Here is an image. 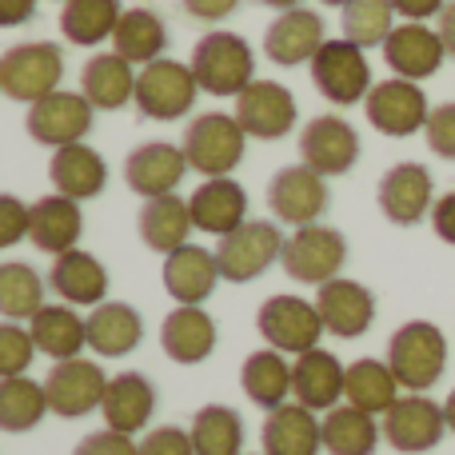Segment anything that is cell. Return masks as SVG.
<instances>
[{
  "label": "cell",
  "mask_w": 455,
  "mask_h": 455,
  "mask_svg": "<svg viewBox=\"0 0 455 455\" xmlns=\"http://www.w3.org/2000/svg\"><path fill=\"white\" fill-rule=\"evenodd\" d=\"M387 368L400 379L403 392L427 395V387L440 384L443 368H448V336L427 320L403 323L387 339Z\"/></svg>",
  "instance_id": "cell-1"
},
{
  "label": "cell",
  "mask_w": 455,
  "mask_h": 455,
  "mask_svg": "<svg viewBox=\"0 0 455 455\" xmlns=\"http://www.w3.org/2000/svg\"><path fill=\"white\" fill-rule=\"evenodd\" d=\"M188 64L200 92H212V96H240L256 80V52H251V44L224 28L200 36Z\"/></svg>",
  "instance_id": "cell-2"
},
{
  "label": "cell",
  "mask_w": 455,
  "mask_h": 455,
  "mask_svg": "<svg viewBox=\"0 0 455 455\" xmlns=\"http://www.w3.org/2000/svg\"><path fill=\"white\" fill-rule=\"evenodd\" d=\"M64 80V52L48 40H28V44H12L0 56V92L8 100L36 104L44 96L60 92Z\"/></svg>",
  "instance_id": "cell-3"
},
{
  "label": "cell",
  "mask_w": 455,
  "mask_h": 455,
  "mask_svg": "<svg viewBox=\"0 0 455 455\" xmlns=\"http://www.w3.org/2000/svg\"><path fill=\"white\" fill-rule=\"evenodd\" d=\"M243 144H248V132L240 128V120H235L232 112H204V116H196L184 128L180 148H184V156H188L192 172L212 180V176H228L240 164Z\"/></svg>",
  "instance_id": "cell-4"
},
{
  "label": "cell",
  "mask_w": 455,
  "mask_h": 455,
  "mask_svg": "<svg viewBox=\"0 0 455 455\" xmlns=\"http://www.w3.org/2000/svg\"><path fill=\"white\" fill-rule=\"evenodd\" d=\"M200 96V84L192 76V64L180 60H152L136 72V112L144 120H184Z\"/></svg>",
  "instance_id": "cell-5"
},
{
  "label": "cell",
  "mask_w": 455,
  "mask_h": 455,
  "mask_svg": "<svg viewBox=\"0 0 455 455\" xmlns=\"http://www.w3.org/2000/svg\"><path fill=\"white\" fill-rule=\"evenodd\" d=\"M312 84L320 88L323 100L336 108H352V104L368 100L371 92V64L360 44L352 40H323V48L312 56Z\"/></svg>",
  "instance_id": "cell-6"
},
{
  "label": "cell",
  "mask_w": 455,
  "mask_h": 455,
  "mask_svg": "<svg viewBox=\"0 0 455 455\" xmlns=\"http://www.w3.org/2000/svg\"><path fill=\"white\" fill-rule=\"evenodd\" d=\"M344 259H347L344 232H336V228H328V224H307V228H296V232L283 240L280 264L296 283H315V288H320V283L336 280Z\"/></svg>",
  "instance_id": "cell-7"
},
{
  "label": "cell",
  "mask_w": 455,
  "mask_h": 455,
  "mask_svg": "<svg viewBox=\"0 0 455 455\" xmlns=\"http://www.w3.org/2000/svg\"><path fill=\"white\" fill-rule=\"evenodd\" d=\"M363 112H368V124L376 132L392 136V140H408V136L424 132L427 116V96L416 80H403V76H392V80H376L363 100Z\"/></svg>",
  "instance_id": "cell-8"
},
{
  "label": "cell",
  "mask_w": 455,
  "mask_h": 455,
  "mask_svg": "<svg viewBox=\"0 0 455 455\" xmlns=\"http://www.w3.org/2000/svg\"><path fill=\"white\" fill-rule=\"evenodd\" d=\"M256 328L259 336L267 339V347L283 355H304L312 347H320L323 336V320L315 312L312 299H299V296H272L259 304L256 312Z\"/></svg>",
  "instance_id": "cell-9"
},
{
  "label": "cell",
  "mask_w": 455,
  "mask_h": 455,
  "mask_svg": "<svg viewBox=\"0 0 455 455\" xmlns=\"http://www.w3.org/2000/svg\"><path fill=\"white\" fill-rule=\"evenodd\" d=\"M283 256V235L272 220H248L235 232L220 235L216 248V264L228 283H248L256 275H264L275 259Z\"/></svg>",
  "instance_id": "cell-10"
},
{
  "label": "cell",
  "mask_w": 455,
  "mask_h": 455,
  "mask_svg": "<svg viewBox=\"0 0 455 455\" xmlns=\"http://www.w3.org/2000/svg\"><path fill=\"white\" fill-rule=\"evenodd\" d=\"M360 160V132L344 116H312L299 128V164L320 172L323 180L347 176Z\"/></svg>",
  "instance_id": "cell-11"
},
{
  "label": "cell",
  "mask_w": 455,
  "mask_h": 455,
  "mask_svg": "<svg viewBox=\"0 0 455 455\" xmlns=\"http://www.w3.org/2000/svg\"><path fill=\"white\" fill-rule=\"evenodd\" d=\"M384 440L403 455H424L440 448V440L448 435V416L443 403L427 400L419 392H408L392 403V411H384Z\"/></svg>",
  "instance_id": "cell-12"
},
{
  "label": "cell",
  "mask_w": 455,
  "mask_h": 455,
  "mask_svg": "<svg viewBox=\"0 0 455 455\" xmlns=\"http://www.w3.org/2000/svg\"><path fill=\"white\" fill-rule=\"evenodd\" d=\"M96 108L84 100V92H52L44 100L28 104V136L44 148H68V144H84V136L92 132Z\"/></svg>",
  "instance_id": "cell-13"
},
{
  "label": "cell",
  "mask_w": 455,
  "mask_h": 455,
  "mask_svg": "<svg viewBox=\"0 0 455 455\" xmlns=\"http://www.w3.org/2000/svg\"><path fill=\"white\" fill-rule=\"evenodd\" d=\"M108 392V376L100 363L84 360H60L52 371L44 376V395H48V411H56L60 419H80L88 411H96L104 403Z\"/></svg>",
  "instance_id": "cell-14"
},
{
  "label": "cell",
  "mask_w": 455,
  "mask_h": 455,
  "mask_svg": "<svg viewBox=\"0 0 455 455\" xmlns=\"http://www.w3.org/2000/svg\"><path fill=\"white\" fill-rule=\"evenodd\" d=\"M267 208L280 224L307 228L328 212V180L307 164H291L267 180Z\"/></svg>",
  "instance_id": "cell-15"
},
{
  "label": "cell",
  "mask_w": 455,
  "mask_h": 455,
  "mask_svg": "<svg viewBox=\"0 0 455 455\" xmlns=\"http://www.w3.org/2000/svg\"><path fill=\"white\" fill-rule=\"evenodd\" d=\"M232 116L240 120V128L251 140H280V136H288L296 128L299 108H296V96L283 84H275V80H251L235 96Z\"/></svg>",
  "instance_id": "cell-16"
},
{
  "label": "cell",
  "mask_w": 455,
  "mask_h": 455,
  "mask_svg": "<svg viewBox=\"0 0 455 455\" xmlns=\"http://www.w3.org/2000/svg\"><path fill=\"white\" fill-rule=\"evenodd\" d=\"M376 200H379V212H384L395 228L419 224L424 216H432V208H435L432 172H427L424 164H416V160L392 164L384 172V180H379Z\"/></svg>",
  "instance_id": "cell-17"
},
{
  "label": "cell",
  "mask_w": 455,
  "mask_h": 455,
  "mask_svg": "<svg viewBox=\"0 0 455 455\" xmlns=\"http://www.w3.org/2000/svg\"><path fill=\"white\" fill-rule=\"evenodd\" d=\"M315 312L323 320V331L339 339H360L376 320V296L360 280L336 275V280L315 288Z\"/></svg>",
  "instance_id": "cell-18"
},
{
  "label": "cell",
  "mask_w": 455,
  "mask_h": 455,
  "mask_svg": "<svg viewBox=\"0 0 455 455\" xmlns=\"http://www.w3.org/2000/svg\"><path fill=\"white\" fill-rule=\"evenodd\" d=\"M184 172H188V156H184L180 144L168 140H148L140 148L128 152L124 160V180L136 196L156 200V196H172L180 188Z\"/></svg>",
  "instance_id": "cell-19"
},
{
  "label": "cell",
  "mask_w": 455,
  "mask_h": 455,
  "mask_svg": "<svg viewBox=\"0 0 455 455\" xmlns=\"http://www.w3.org/2000/svg\"><path fill=\"white\" fill-rule=\"evenodd\" d=\"M384 60L395 76L419 84V80L435 76V72L443 68L448 48H443L435 28H427V24H419V20H403V24H395L392 36L384 40Z\"/></svg>",
  "instance_id": "cell-20"
},
{
  "label": "cell",
  "mask_w": 455,
  "mask_h": 455,
  "mask_svg": "<svg viewBox=\"0 0 455 455\" xmlns=\"http://www.w3.org/2000/svg\"><path fill=\"white\" fill-rule=\"evenodd\" d=\"M323 16L312 12V8H288L280 12L264 32V52L272 64H312V56L323 48Z\"/></svg>",
  "instance_id": "cell-21"
},
{
  "label": "cell",
  "mask_w": 455,
  "mask_h": 455,
  "mask_svg": "<svg viewBox=\"0 0 455 455\" xmlns=\"http://www.w3.org/2000/svg\"><path fill=\"white\" fill-rule=\"evenodd\" d=\"M216 339H220L216 320L196 304L172 307V312L164 315V323H160V347H164L168 360L184 363V368L204 363L208 355L216 352Z\"/></svg>",
  "instance_id": "cell-22"
},
{
  "label": "cell",
  "mask_w": 455,
  "mask_h": 455,
  "mask_svg": "<svg viewBox=\"0 0 455 455\" xmlns=\"http://www.w3.org/2000/svg\"><path fill=\"white\" fill-rule=\"evenodd\" d=\"M48 288L72 307H96L108 296V272L104 264L84 248H72L52 256V267H48Z\"/></svg>",
  "instance_id": "cell-23"
},
{
  "label": "cell",
  "mask_w": 455,
  "mask_h": 455,
  "mask_svg": "<svg viewBox=\"0 0 455 455\" xmlns=\"http://www.w3.org/2000/svg\"><path fill=\"white\" fill-rule=\"evenodd\" d=\"M220 280L224 275H220V264H216V251L200 248V243H184V248L164 256V288L176 304L200 307Z\"/></svg>",
  "instance_id": "cell-24"
},
{
  "label": "cell",
  "mask_w": 455,
  "mask_h": 455,
  "mask_svg": "<svg viewBox=\"0 0 455 455\" xmlns=\"http://www.w3.org/2000/svg\"><path fill=\"white\" fill-rule=\"evenodd\" d=\"M344 363L336 360L323 347H312V352L296 355L291 363V395L296 403H304L307 411H331L344 400Z\"/></svg>",
  "instance_id": "cell-25"
},
{
  "label": "cell",
  "mask_w": 455,
  "mask_h": 455,
  "mask_svg": "<svg viewBox=\"0 0 455 455\" xmlns=\"http://www.w3.org/2000/svg\"><path fill=\"white\" fill-rule=\"evenodd\" d=\"M104 424L120 435H136L148 427L152 411H156V387L144 371H120L108 379V392H104Z\"/></svg>",
  "instance_id": "cell-26"
},
{
  "label": "cell",
  "mask_w": 455,
  "mask_h": 455,
  "mask_svg": "<svg viewBox=\"0 0 455 455\" xmlns=\"http://www.w3.org/2000/svg\"><path fill=\"white\" fill-rule=\"evenodd\" d=\"M192 224L208 235H228L240 224H248V192L232 180V176H212L188 196Z\"/></svg>",
  "instance_id": "cell-27"
},
{
  "label": "cell",
  "mask_w": 455,
  "mask_h": 455,
  "mask_svg": "<svg viewBox=\"0 0 455 455\" xmlns=\"http://www.w3.org/2000/svg\"><path fill=\"white\" fill-rule=\"evenodd\" d=\"M259 443H264V455H320L323 427L315 411H307L304 403H283V408L267 411Z\"/></svg>",
  "instance_id": "cell-28"
},
{
  "label": "cell",
  "mask_w": 455,
  "mask_h": 455,
  "mask_svg": "<svg viewBox=\"0 0 455 455\" xmlns=\"http://www.w3.org/2000/svg\"><path fill=\"white\" fill-rule=\"evenodd\" d=\"M48 180L60 196L72 200H96L108 184V164L92 144H68V148H56L48 160Z\"/></svg>",
  "instance_id": "cell-29"
},
{
  "label": "cell",
  "mask_w": 455,
  "mask_h": 455,
  "mask_svg": "<svg viewBox=\"0 0 455 455\" xmlns=\"http://www.w3.org/2000/svg\"><path fill=\"white\" fill-rule=\"evenodd\" d=\"M144 339V320L132 304L120 299H104L88 315V347L104 360H120V355L136 352Z\"/></svg>",
  "instance_id": "cell-30"
},
{
  "label": "cell",
  "mask_w": 455,
  "mask_h": 455,
  "mask_svg": "<svg viewBox=\"0 0 455 455\" xmlns=\"http://www.w3.org/2000/svg\"><path fill=\"white\" fill-rule=\"evenodd\" d=\"M28 208H32L28 240L36 243L40 251L60 256V251L76 248L80 232H84V212H80V200L52 192V196H40L36 204H28Z\"/></svg>",
  "instance_id": "cell-31"
},
{
  "label": "cell",
  "mask_w": 455,
  "mask_h": 455,
  "mask_svg": "<svg viewBox=\"0 0 455 455\" xmlns=\"http://www.w3.org/2000/svg\"><path fill=\"white\" fill-rule=\"evenodd\" d=\"M28 331L36 339V352L52 355V363L76 360L88 347V320L72 304H44L28 320Z\"/></svg>",
  "instance_id": "cell-32"
},
{
  "label": "cell",
  "mask_w": 455,
  "mask_h": 455,
  "mask_svg": "<svg viewBox=\"0 0 455 455\" xmlns=\"http://www.w3.org/2000/svg\"><path fill=\"white\" fill-rule=\"evenodd\" d=\"M80 92L96 112H116L132 104L136 96V68L120 52H100L80 72Z\"/></svg>",
  "instance_id": "cell-33"
},
{
  "label": "cell",
  "mask_w": 455,
  "mask_h": 455,
  "mask_svg": "<svg viewBox=\"0 0 455 455\" xmlns=\"http://www.w3.org/2000/svg\"><path fill=\"white\" fill-rule=\"evenodd\" d=\"M192 208L188 200H180L172 192V196H156V200H144L140 216H136V232H140L144 248L148 251H160V256H168V251L184 248L188 243V232H192Z\"/></svg>",
  "instance_id": "cell-34"
},
{
  "label": "cell",
  "mask_w": 455,
  "mask_h": 455,
  "mask_svg": "<svg viewBox=\"0 0 455 455\" xmlns=\"http://www.w3.org/2000/svg\"><path fill=\"white\" fill-rule=\"evenodd\" d=\"M344 400L352 403V408L368 411V416H384V411H392V403L400 400V379L392 376L387 360L363 355V360L347 363V371H344Z\"/></svg>",
  "instance_id": "cell-35"
},
{
  "label": "cell",
  "mask_w": 455,
  "mask_h": 455,
  "mask_svg": "<svg viewBox=\"0 0 455 455\" xmlns=\"http://www.w3.org/2000/svg\"><path fill=\"white\" fill-rule=\"evenodd\" d=\"M320 427H323V451L328 455H376L379 440H384V427L376 424V416L352 408V403H339V408L323 411Z\"/></svg>",
  "instance_id": "cell-36"
},
{
  "label": "cell",
  "mask_w": 455,
  "mask_h": 455,
  "mask_svg": "<svg viewBox=\"0 0 455 455\" xmlns=\"http://www.w3.org/2000/svg\"><path fill=\"white\" fill-rule=\"evenodd\" d=\"M240 387L256 408H264V411L283 408L291 395V363L283 360V352H275V347L251 352L240 368Z\"/></svg>",
  "instance_id": "cell-37"
},
{
  "label": "cell",
  "mask_w": 455,
  "mask_h": 455,
  "mask_svg": "<svg viewBox=\"0 0 455 455\" xmlns=\"http://www.w3.org/2000/svg\"><path fill=\"white\" fill-rule=\"evenodd\" d=\"M112 52H120L128 64H152L164 56L168 48V28L164 20H160L152 8H124V16H120L116 32H112Z\"/></svg>",
  "instance_id": "cell-38"
},
{
  "label": "cell",
  "mask_w": 455,
  "mask_h": 455,
  "mask_svg": "<svg viewBox=\"0 0 455 455\" xmlns=\"http://www.w3.org/2000/svg\"><path fill=\"white\" fill-rule=\"evenodd\" d=\"M120 16H124L120 12V0H68L60 8V32L68 44L92 48V44L112 40Z\"/></svg>",
  "instance_id": "cell-39"
},
{
  "label": "cell",
  "mask_w": 455,
  "mask_h": 455,
  "mask_svg": "<svg viewBox=\"0 0 455 455\" xmlns=\"http://www.w3.org/2000/svg\"><path fill=\"white\" fill-rule=\"evenodd\" d=\"M192 448L196 455H240L243 448V419L228 403H208L192 416Z\"/></svg>",
  "instance_id": "cell-40"
},
{
  "label": "cell",
  "mask_w": 455,
  "mask_h": 455,
  "mask_svg": "<svg viewBox=\"0 0 455 455\" xmlns=\"http://www.w3.org/2000/svg\"><path fill=\"white\" fill-rule=\"evenodd\" d=\"M44 416H48L44 384H36L28 376L0 379V432H8V435L32 432Z\"/></svg>",
  "instance_id": "cell-41"
},
{
  "label": "cell",
  "mask_w": 455,
  "mask_h": 455,
  "mask_svg": "<svg viewBox=\"0 0 455 455\" xmlns=\"http://www.w3.org/2000/svg\"><path fill=\"white\" fill-rule=\"evenodd\" d=\"M44 288L48 283L32 264H20V259L0 264V315L12 323L32 320L44 307Z\"/></svg>",
  "instance_id": "cell-42"
},
{
  "label": "cell",
  "mask_w": 455,
  "mask_h": 455,
  "mask_svg": "<svg viewBox=\"0 0 455 455\" xmlns=\"http://www.w3.org/2000/svg\"><path fill=\"white\" fill-rule=\"evenodd\" d=\"M339 28H344V40H352L360 48H384V40L395 28L392 0H347L339 8Z\"/></svg>",
  "instance_id": "cell-43"
},
{
  "label": "cell",
  "mask_w": 455,
  "mask_h": 455,
  "mask_svg": "<svg viewBox=\"0 0 455 455\" xmlns=\"http://www.w3.org/2000/svg\"><path fill=\"white\" fill-rule=\"evenodd\" d=\"M32 355H36L32 331L12 320H0V379L24 376V371L32 368Z\"/></svg>",
  "instance_id": "cell-44"
},
{
  "label": "cell",
  "mask_w": 455,
  "mask_h": 455,
  "mask_svg": "<svg viewBox=\"0 0 455 455\" xmlns=\"http://www.w3.org/2000/svg\"><path fill=\"white\" fill-rule=\"evenodd\" d=\"M424 136H427V148L440 160H455V104H435L424 124Z\"/></svg>",
  "instance_id": "cell-45"
},
{
  "label": "cell",
  "mask_w": 455,
  "mask_h": 455,
  "mask_svg": "<svg viewBox=\"0 0 455 455\" xmlns=\"http://www.w3.org/2000/svg\"><path fill=\"white\" fill-rule=\"evenodd\" d=\"M28 224H32V208H24V200L0 192V251L16 248L28 235Z\"/></svg>",
  "instance_id": "cell-46"
},
{
  "label": "cell",
  "mask_w": 455,
  "mask_h": 455,
  "mask_svg": "<svg viewBox=\"0 0 455 455\" xmlns=\"http://www.w3.org/2000/svg\"><path fill=\"white\" fill-rule=\"evenodd\" d=\"M140 455H196V448H192V435L184 427L164 424V427H152L140 440Z\"/></svg>",
  "instance_id": "cell-47"
},
{
  "label": "cell",
  "mask_w": 455,
  "mask_h": 455,
  "mask_svg": "<svg viewBox=\"0 0 455 455\" xmlns=\"http://www.w3.org/2000/svg\"><path fill=\"white\" fill-rule=\"evenodd\" d=\"M72 455H140V443H132V435H120L112 427H104V432L84 435Z\"/></svg>",
  "instance_id": "cell-48"
},
{
  "label": "cell",
  "mask_w": 455,
  "mask_h": 455,
  "mask_svg": "<svg viewBox=\"0 0 455 455\" xmlns=\"http://www.w3.org/2000/svg\"><path fill=\"white\" fill-rule=\"evenodd\" d=\"M180 4H184V12L196 16V20L216 24V20H228V16L240 8V0H180Z\"/></svg>",
  "instance_id": "cell-49"
},
{
  "label": "cell",
  "mask_w": 455,
  "mask_h": 455,
  "mask_svg": "<svg viewBox=\"0 0 455 455\" xmlns=\"http://www.w3.org/2000/svg\"><path fill=\"white\" fill-rule=\"evenodd\" d=\"M432 228H435V235H440L443 243H451V248H455V192H448V196L435 200Z\"/></svg>",
  "instance_id": "cell-50"
},
{
  "label": "cell",
  "mask_w": 455,
  "mask_h": 455,
  "mask_svg": "<svg viewBox=\"0 0 455 455\" xmlns=\"http://www.w3.org/2000/svg\"><path fill=\"white\" fill-rule=\"evenodd\" d=\"M395 16H403V20H432V16H440L443 8H448V0H392Z\"/></svg>",
  "instance_id": "cell-51"
},
{
  "label": "cell",
  "mask_w": 455,
  "mask_h": 455,
  "mask_svg": "<svg viewBox=\"0 0 455 455\" xmlns=\"http://www.w3.org/2000/svg\"><path fill=\"white\" fill-rule=\"evenodd\" d=\"M36 16V0H0V28H20Z\"/></svg>",
  "instance_id": "cell-52"
},
{
  "label": "cell",
  "mask_w": 455,
  "mask_h": 455,
  "mask_svg": "<svg viewBox=\"0 0 455 455\" xmlns=\"http://www.w3.org/2000/svg\"><path fill=\"white\" fill-rule=\"evenodd\" d=\"M435 32H440L448 56H455V0H448V8L440 12V24H435Z\"/></svg>",
  "instance_id": "cell-53"
},
{
  "label": "cell",
  "mask_w": 455,
  "mask_h": 455,
  "mask_svg": "<svg viewBox=\"0 0 455 455\" xmlns=\"http://www.w3.org/2000/svg\"><path fill=\"white\" fill-rule=\"evenodd\" d=\"M443 416H448V432H455V387L448 400H443Z\"/></svg>",
  "instance_id": "cell-54"
},
{
  "label": "cell",
  "mask_w": 455,
  "mask_h": 455,
  "mask_svg": "<svg viewBox=\"0 0 455 455\" xmlns=\"http://www.w3.org/2000/svg\"><path fill=\"white\" fill-rule=\"evenodd\" d=\"M259 4L275 8V12H288V8H299V0H259Z\"/></svg>",
  "instance_id": "cell-55"
},
{
  "label": "cell",
  "mask_w": 455,
  "mask_h": 455,
  "mask_svg": "<svg viewBox=\"0 0 455 455\" xmlns=\"http://www.w3.org/2000/svg\"><path fill=\"white\" fill-rule=\"evenodd\" d=\"M320 4H336V8H344V4H347V0H320Z\"/></svg>",
  "instance_id": "cell-56"
},
{
  "label": "cell",
  "mask_w": 455,
  "mask_h": 455,
  "mask_svg": "<svg viewBox=\"0 0 455 455\" xmlns=\"http://www.w3.org/2000/svg\"><path fill=\"white\" fill-rule=\"evenodd\" d=\"M64 4H68V0H64Z\"/></svg>",
  "instance_id": "cell-57"
}]
</instances>
